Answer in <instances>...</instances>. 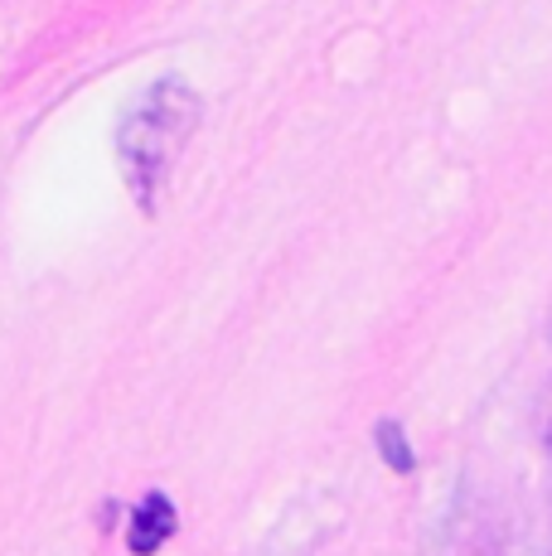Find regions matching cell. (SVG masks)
I'll return each instance as SVG.
<instances>
[{
  "instance_id": "6da1fadb",
  "label": "cell",
  "mask_w": 552,
  "mask_h": 556,
  "mask_svg": "<svg viewBox=\"0 0 552 556\" xmlns=\"http://www.w3.org/2000/svg\"><path fill=\"white\" fill-rule=\"evenodd\" d=\"M195 116H199V102L185 92V83H155V88L126 112L122 131H116V146H122V160H126V179L136 185V199H141L146 208H151V199H155V179L165 175L175 151L185 146Z\"/></svg>"
},
{
  "instance_id": "7a4b0ae2",
  "label": "cell",
  "mask_w": 552,
  "mask_h": 556,
  "mask_svg": "<svg viewBox=\"0 0 552 556\" xmlns=\"http://www.w3.org/2000/svg\"><path fill=\"white\" fill-rule=\"evenodd\" d=\"M175 532V504H170L165 494H151L141 498V508L131 513V532H126V542H131L136 556H151L161 552V542Z\"/></svg>"
},
{
  "instance_id": "3957f363",
  "label": "cell",
  "mask_w": 552,
  "mask_h": 556,
  "mask_svg": "<svg viewBox=\"0 0 552 556\" xmlns=\"http://www.w3.org/2000/svg\"><path fill=\"white\" fill-rule=\"evenodd\" d=\"M378 445H384V459H388L392 469H398V475H412V465H417V459H412L407 441H402V431H398L392 421L378 426Z\"/></svg>"
}]
</instances>
